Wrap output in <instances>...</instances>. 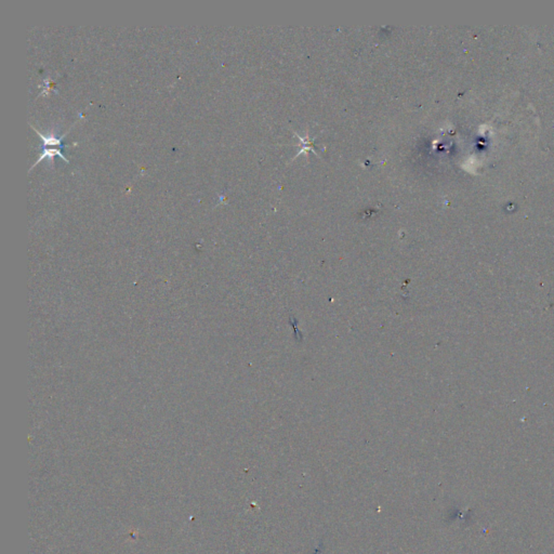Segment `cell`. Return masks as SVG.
Wrapping results in <instances>:
<instances>
[{
  "label": "cell",
  "mask_w": 554,
  "mask_h": 554,
  "mask_svg": "<svg viewBox=\"0 0 554 554\" xmlns=\"http://www.w3.org/2000/svg\"><path fill=\"white\" fill-rule=\"evenodd\" d=\"M32 127L36 131V132L40 136V138H42L43 142H44V147H46V146H59L61 148L63 147L62 142H61V138L55 137L52 132H50L49 136H45V135H43L42 132H40L39 130H37L34 126H32Z\"/></svg>",
  "instance_id": "6da1fadb"
}]
</instances>
